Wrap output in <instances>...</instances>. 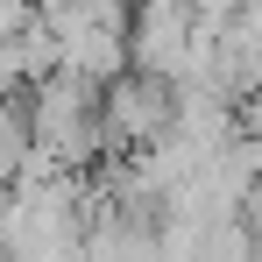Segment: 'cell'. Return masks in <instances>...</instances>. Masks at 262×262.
<instances>
[{
	"label": "cell",
	"mask_w": 262,
	"mask_h": 262,
	"mask_svg": "<svg viewBox=\"0 0 262 262\" xmlns=\"http://www.w3.org/2000/svg\"><path fill=\"white\" fill-rule=\"evenodd\" d=\"M99 92L106 85H92L78 71H50L43 85L29 92V128H36V149L50 163L78 170V163L106 156V106H99Z\"/></svg>",
	"instance_id": "6da1fadb"
},
{
	"label": "cell",
	"mask_w": 262,
	"mask_h": 262,
	"mask_svg": "<svg viewBox=\"0 0 262 262\" xmlns=\"http://www.w3.org/2000/svg\"><path fill=\"white\" fill-rule=\"evenodd\" d=\"M99 106H106V156L114 149H149L177 128V78H156V71L128 64L121 78H106Z\"/></svg>",
	"instance_id": "7a4b0ae2"
}]
</instances>
